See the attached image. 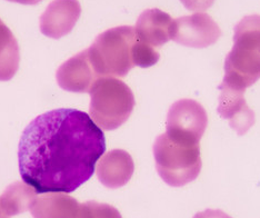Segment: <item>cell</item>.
<instances>
[{
	"mask_svg": "<svg viewBox=\"0 0 260 218\" xmlns=\"http://www.w3.org/2000/svg\"><path fill=\"white\" fill-rule=\"evenodd\" d=\"M105 150L103 131L85 111H47L21 135L20 176L37 193H73L91 178Z\"/></svg>",
	"mask_w": 260,
	"mask_h": 218,
	"instance_id": "obj_1",
	"label": "cell"
},
{
	"mask_svg": "<svg viewBox=\"0 0 260 218\" xmlns=\"http://www.w3.org/2000/svg\"><path fill=\"white\" fill-rule=\"evenodd\" d=\"M259 79L260 15H249L234 28V46L224 59L221 85L245 91Z\"/></svg>",
	"mask_w": 260,
	"mask_h": 218,
	"instance_id": "obj_2",
	"label": "cell"
},
{
	"mask_svg": "<svg viewBox=\"0 0 260 218\" xmlns=\"http://www.w3.org/2000/svg\"><path fill=\"white\" fill-rule=\"evenodd\" d=\"M136 39L135 27L132 26L115 27L98 35L87 49L98 77H126L135 67L133 48Z\"/></svg>",
	"mask_w": 260,
	"mask_h": 218,
	"instance_id": "obj_3",
	"label": "cell"
},
{
	"mask_svg": "<svg viewBox=\"0 0 260 218\" xmlns=\"http://www.w3.org/2000/svg\"><path fill=\"white\" fill-rule=\"evenodd\" d=\"M89 114L104 131H115L125 123L135 107V96L125 82L115 77H99L90 90Z\"/></svg>",
	"mask_w": 260,
	"mask_h": 218,
	"instance_id": "obj_4",
	"label": "cell"
},
{
	"mask_svg": "<svg viewBox=\"0 0 260 218\" xmlns=\"http://www.w3.org/2000/svg\"><path fill=\"white\" fill-rule=\"evenodd\" d=\"M156 169L171 187H182L196 179L202 172L200 145H184L159 135L152 147Z\"/></svg>",
	"mask_w": 260,
	"mask_h": 218,
	"instance_id": "obj_5",
	"label": "cell"
},
{
	"mask_svg": "<svg viewBox=\"0 0 260 218\" xmlns=\"http://www.w3.org/2000/svg\"><path fill=\"white\" fill-rule=\"evenodd\" d=\"M207 125L208 116L202 105L192 99H180L169 108L166 135L175 143L199 145Z\"/></svg>",
	"mask_w": 260,
	"mask_h": 218,
	"instance_id": "obj_6",
	"label": "cell"
},
{
	"mask_svg": "<svg viewBox=\"0 0 260 218\" xmlns=\"http://www.w3.org/2000/svg\"><path fill=\"white\" fill-rule=\"evenodd\" d=\"M220 36L219 26L208 14L196 13L174 19L171 40L179 45L191 48H207L216 44Z\"/></svg>",
	"mask_w": 260,
	"mask_h": 218,
	"instance_id": "obj_7",
	"label": "cell"
},
{
	"mask_svg": "<svg viewBox=\"0 0 260 218\" xmlns=\"http://www.w3.org/2000/svg\"><path fill=\"white\" fill-rule=\"evenodd\" d=\"M80 15L78 0H54L40 16V32L52 39L61 38L73 30Z\"/></svg>",
	"mask_w": 260,
	"mask_h": 218,
	"instance_id": "obj_8",
	"label": "cell"
},
{
	"mask_svg": "<svg viewBox=\"0 0 260 218\" xmlns=\"http://www.w3.org/2000/svg\"><path fill=\"white\" fill-rule=\"evenodd\" d=\"M98 78L90 64L87 49L69 58L56 73L59 87L70 92H89L92 84Z\"/></svg>",
	"mask_w": 260,
	"mask_h": 218,
	"instance_id": "obj_9",
	"label": "cell"
},
{
	"mask_svg": "<svg viewBox=\"0 0 260 218\" xmlns=\"http://www.w3.org/2000/svg\"><path fill=\"white\" fill-rule=\"evenodd\" d=\"M220 90L218 114L229 120V125L239 136L245 135L256 121L255 113L248 107L242 90H236L223 85L218 86Z\"/></svg>",
	"mask_w": 260,
	"mask_h": 218,
	"instance_id": "obj_10",
	"label": "cell"
},
{
	"mask_svg": "<svg viewBox=\"0 0 260 218\" xmlns=\"http://www.w3.org/2000/svg\"><path fill=\"white\" fill-rule=\"evenodd\" d=\"M135 164L126 150L114 149L105 154L97 165V177L110 190L125 186L132 179Z\"/></svg>",
	"mask_w": 260,
	"mask_h": 218,
	"instance_id": "obj_11",
	"label": "cell"
},
{
	"mask_svg": "<svg viewBox=\"0 0 260 218\" xmlns=\"http://www.w3.org/2000/svg\"><path fill=\"white\" fill-rule=\"evenodd\" d=\"M174 19L165 11L153 8L141 13L135 27L136 36L151 47H161L171 39Z\"/></svg>",
	"mask_w": 260,
	"mask_h": 218,
	"instance_id": "obj_12",
	"label": "cell"
},
{
	"mask_svg": "<svg viewBox=\"0 0 260 218\" xmlns=\"http://www.w3.org/2000/svg\"><path fill=\"white\" fill-rule=\"evenodd\" d=\"M79 203L62 193H44L30 207L34 218H76Z\"/></svg>",
	"mask_w": 260,
	"mask_h": 218,
	"instance_id": "obj_13",
	"label": "cell"
},
{
	"mask_svg": "<svg viewBox=\"0 0 260 218\" xmlns=\"http://www.w3.org/2000/svg\"><path fill=\"white\" fill-rule=\"evenodd\" d=\"M37 192L26 182L16 181L6 188L0 196V210L6 216H16L30 210Z\"/></svg>",
	"mask_w": 260,
	"mask_h": 218,
	"instance_id": "obj_14",
	"label": "cell"
},
{
	"mask_svg": "<svg viewBox=\"0 0 260 218\" xmlns=\"http://www.w3.org/2000/svg\"><path fill=\"white\" fill-rule=\"evenodd\" d=\"M20 61L18 41L0 19V81H8L18 72Z\"/></svg>",
	"mask_w": 260,
	"mask_h": 218,
	"instance_id": "obj_15",
	"label": "cell"
},
{
	"mask_svg": "<svg viewBox=\"0 0 260 218\" xmlns=\"http://www.w3.org/2000/svg\"><path fill=\"white\" fill-rule=\"evenodd\" d=\"M76 218H122V216L114 206L88 200L79 205Z\"/></svg>",
	"mask_w": 260,
	"mask_h": 218,
	"instance_id": "obj_16",
	"label": "cell"
},
{
	"mask_svg": "<svg viewBox=\"0 0 260 218\" xmlns=\"http://www.w3.org/2000/svg\"><path fill=\"white\" fill-rule=\"evenodd\" d=\"M160 58L159 52L153 47L147 45L138 38L133 48V60L135 66L141 68H148L156 65Z\"/></svg>",
	"mask_w": 260,
	"mask_h": 218,
	"instance_id": "obj_17",
	"label": "cell"
},
{
	"mask_svg": "<svg viewBox=\"0 0 260 218\" xmlns=\"http://www.w3.org/2000/svg\"><path fill=\"white\" fill-rule=\"evenodd\" d=\"M180 3L190 11H205L214 5L215 0H180Z\"/></svg>",
	"mask_w": 260,
	"mask_h": 218,
	"instance_id": "obj_18",
	"label": "cell"
},
{
	"mask_svg": "<svg viewBox=\"0 0 260 218\" xmlns=\"http://www.w3.org/2000/svg\"><path fill=\"white\" fill-rule=\"evenodd\" d=\"M193 218H233L220 209H206L193 216Z\"/></svg>",
	"mask_w": 260,
	"mask_h": 218,
	"instance_id": "obj_19",
	"label": "cell"
},
{
	"mask_svg": "<svg viewBox=\"0 0 260 218\" xmlns=\"http://www.w3.org/2000/svg\"><path fill=\"white\" fill-rule=\"evenodd\" d=\"M7 2L10 3H16V4H21V5H37L39 3L43 2V0H7Z\"/></svg>",
	"mask_w": 260,
	"mask_h": 218,
	"instance_id": "obj_20",
	"label": "cell"
},
{
	"mask_svg": "<svg viewBox=\"0 0 260 218\" xmlns=\"http://www.w3.org/2000/svg\"><path fill=\"white\" fill-rule=\"evenodd\" d=\"M0 218H9V217H7L6 215H2V214H0Z\"/></svg>",
	"mask_w": 260,
	"mask_h": 218,
	"instance_id": "obj_21",
	"label": "cell"
},
{
	"mask_svg": "<svg viewBox=\"0 0 260 218\" xmlns=\"http://www.w3.org/2000/svg\"><path fill=\"white\" fill-rule=\"evenodd\" d=\"M0 213H2V210H0Z\"/></svg>",
	"mask_w": 260,
	"mask_h": 218,
	"instance_id": "obj_22",
	"label": "cell"
}]
</instances>
